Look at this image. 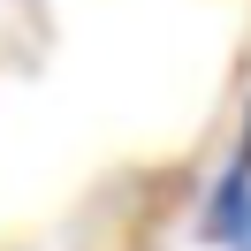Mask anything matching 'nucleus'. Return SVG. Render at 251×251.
<instances>
[{"label": "nucleus", "mask_w": 251, "mask_h": 251, "mask_svg": "<svg viewBox=\"0 0 251 251\" xmlns=\"http://www.w3.org/2000/svg\"><path fill=\"white\" fill-rule=\"evenodd\" d=\"M198 236H205L213 251H251V122H244V137H236L228 168H221L213 190H205Z\"/></svg>", "instance_id": "nucleus-1"}]
</instances>
